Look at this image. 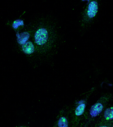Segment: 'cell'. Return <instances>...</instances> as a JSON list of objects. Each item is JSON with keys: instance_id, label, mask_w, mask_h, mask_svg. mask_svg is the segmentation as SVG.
<instances>
[{"instance_id": "1", "label": "cell", "mask_w": 113, "mask_h": 127, "mask_svg": "<svg viewBox=\"0 0 113 127\" xmlns=\"http://www.w3.org/2000/svg\"><path fill=\"white\" fill-rule=\"evenodd\" d=\"M106 98L104 97L101 98L98 101L96 102L86 114L85 117V123H84L83 127H88V126L92 122L96 119L103 111L105 104L106 103Z\"/></svg>"}, {"instance_id": "2", "label": "cell", "mask_w": 113, "mask_h": 127, "mask_svg": "<svg viewBox=\"0 0 113 127\" xmlns=\"http://www.w3.org/2000/svg\"><path fill=\"white\" fill-rule=\"evenodd\" d=\"M35 41L37 46L43 48L48 46L50 39L48 30L45 28H40L36 31L34 36Z\"/></svg>"}, {"instance_id": "3", "label": "cell", "mask_w": 113, "mask_h": 127, "mask_svg": "<svg viewBox=\"0 0 113 127\" xmlns=\"http://www.w3.org/2000/svg\"><path fill=\"white\" fill-rule=\"evenodd\" d=\"M86 107V99H81L78 102V104L74 112L73 124L74 127H76L80 122V118L84 113Z\"/></svg>"}, {"instance_id": "4", "label": "cell", "mask_w": 113, "mask_h": 127, "mask_svg": "<svg viewBox=\"0 0 113 127\" xmlns=\"http://www.w3.org/2000/svg\"><path fill=\"white\" fill-rule=\"evenodd\" d=\"M54 127H69L68 115L64 110L61 111Z\"/></svg>"}, {"instance_id": "5", "label": "cell", "mask_w": 113, "mask_h": 127, "mask_svg": "<svg viewBox=\"0 0 113 127\" xmlns=\"http://www.w3.org/2000/svg\"><path fill=\"white\" fill-rule=\"evenodd\" d=\"M98 3L96 1H92L88 5L85 11V16L87 19H90L96 16L98 11Z\"/></svg>"}, {"instance_id": "6", "label": "cell", "mask_w": 113, "mask_h": 127, "mask_svg": "<svg viewBox=\"0 0 113 127\" xmlns=\"http://www.w3.org/2000/svg\"><path fill=\"white\" fill-rule=\"evenodd\" d=\"M113 120V107L108 108L105 110L102 115L100 118V120L97 122V126L104 123H106V122Z\"/></svg>"}, {"instance_id": "7", "label": "cell", "mask_w": 113, "mask_h": 127, "mask_svg": "<svg viewBox=\"0 0 113 127\" xmlns=\"http://www.w3.org/2000/svg\"><path fill=\"white\" fill-rule=\"evenodd\" d=\"M22 50L26 54L30 55L32 54L35 51V47L32 42H27L22 46Z\"/></svg>"}, {"instance_id": "8", "label": "cell", "mask_w": 113, "mask_h": 127, "mask_svg": "<svg viewBox=\"0 0 113 127\" xmlns=\"http://www.w3.org/2000/svg\"><path fill=\"white\" fill-rule=\"evenodd\" d=\"M18 42L20 44H25L26 41L30 37V33L28 32H24L20 34H18Z\"/></svg>"}, {"instance_id": "9", "label": "cell", "mask_w": 113, "mask_h": 127, "mask_svg": "<svg viewBox=\"0 0 113 127\" xmlns=\"http://www.w3.org/2000/svg\"><path fill=\"white\" fill-rule=\"evenodd\" d=\"M24 25V22L22 20H16L14 22L13 24V27L14 29H17V28L19 27V26H23Z\"/></svg>"}, {"instance_id": "10", "label": "cell", "mask_w": 113, "mask_h": 127, "mask_svg": "<svg viewBox=\"0 0 113 127\" xmlns=\"http://www.w3.org/2000/svg\"><path fill=\"white\" fill-rule=\"evenodd\" d=\"M112 124L111 123H104L100 125H98L97 127H111Z\"/></svg>"}, {"instance_id": "11", "label": "cell", "mask_w": 113, "mask_h": 127, "mask_svg": "<svg viewBox=\"0 0 113 127\" xmlns=\"http://www.w3.org/2000/svg\"></svg>"}]
</instances>
